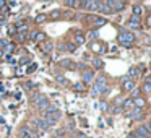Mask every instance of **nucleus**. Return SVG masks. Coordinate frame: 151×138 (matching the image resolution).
Wrapping results in <instances>:
<instances>
[{"instance_id": "nucleus-25", "label": "nucleus", "mask_w": 151, "mask_h": 138, "mask_svg": "<svg viewBox=\"0 0 151 138\" xmlns=\"http://www.w3.org/2000/svg\"><path fill=\"white\" fill-rule=\"evenodd\" d=\"M91 5H93V0H83L81 8H85V10H91Z\"/></svg>"}, {"instance_id": "nucleus-35", "label": "nucleus", "mask_w": 151, "mask_h": 138, "mask_svg": "<svg viewBox=\"0 0 151 138\" xmlns=\"http://www.w3.org/2000/svg\"><path fill=\"white\" fill-rule=\"evenodd\" d=\"M36 67H37V65H36V63H33V65H31V67H29V68H28V73H31V72H34V70H36Z\"/></svg>"}, {"instance_id": "nucleus-45", "label": "nucleus", "mask_w": 151, "mask_h": 138, "mask_svg": "<svg viewBox=\"0 0 151 138\" xmlns=\"http://www.w3.org/2000/svg\"><path fill=\"white\" fill-rule=\"evenodd\" d=\"M0 21H5V17H4V13H0Z\"/></svg>"}, {"instance_id": "nucleus-19", "label": "nucleus", "mask_w": 151, "mask_h": 138, "mask_svg": "<svg viewBox=\"0 0 151 138\" xmlns=\"http://www.w3.org/2000/svg\"><path fill=\"white\" fill-rule=\"evenodd\" d=\"M44 21H47V15L46 13H41V15H37V17L34 18V23L36 24H41V23H44Z\"/></svg>"}, {"instance_id": "nucleus-50", "label": "nucleus", "mask_w": 151, "mask_h": 138, "mask_svg": "<svg viewBox=\"0 0 151 138\" xmlns=\"http://www.w3.org/2000/svg\"><path fill=\"white\" fill-rule=\"evenodd\" d=\"M120 2H122V4H124V2H127V0H120Z\"/></svg>"}, {"instance_id": "nucleus-1", "label": "nucleus", "mask_w": 151, "mask_h": 138, "mask_svg": "<svg viewBox=\"0 0 151 138\" xmlns=\"http://www.w3.org/2000/svg\"><path fill=\"white\" fill-rule=\"evenodd\" d=\"M60 117H62V112H60L55 106H52V104L44 111V119H46V122L49 124V127H50V125H55V122L60 120Z\"/></svg>"}, {"instance_id": "nucleus-31", "label": "nucleus", "mask_w": 151, "mask_h": 138, "mask_svg": "<svg viewBox=\"0 0 151 138\" xmlns=\"http://www.w3.org/2000/svg\"><path fill=\"white\" fill-rule=\"evenodd\" d=\"M65 49L70 50V52H73V50L76 49V46H75V44H72V42H67V44H65Z\"/></svg>"}, {"instance_id": "nucleus-6", "label": "nucleus", "mask_w": 151, "mask_h": 138, "mask_svg": "<svg viewBox=\"0 0 151 138\" xmlns=\"http://www.w3.org/2000/svg\"><path fill=\"white\" fill-rule=\"evenodd\" d=\"M81 81L85 83V85H89V83L94 81V72L93 70H85L81 75Z\"/></svg>"}, {"instance_id": "nucleus-34", "label": "nucleus", "mask_w": 151, "mask_h": 138, "mask_svg": "<svg viewBox=\"0 0 151 138\" xmlns=\"http://www.w3.org/2000/svg\"><path fill=\"white\" fill-rule=\"evenodd\" d=\"M62 17L70 20V18H73V13H72V12H62Z\"/></svg>"}, {"instance_id": "nucleus-38", "label": "nucleus", "mask_w": 151, "mask_h": 138, "mask_svg": "<svg viewBox=\"0 0 151 138\" xmlns=\"http://www.w3.org/2000/svg\"><path fill=\"white\" fill-rule=\"evenodd\" d=\"M63 133H65V130H57V133H55V135H57L59 138H62V137H63Z\"/></svg>"}, {"instance_id": "nucleus-39", "label": "nucleus", "mask_w": 151, "mask_h": 138, "mask_svg": "<svg viewBox=\"0 0 151 138\" xmlns=\"http://www.w3.org/2000/svg\"><path fill=\"white\" fill-rule=\"evenodd\" d=\"M145 83H146V85H151V75H148L146 78H145Z\"/></svg>"}, {"instance_id": "nucleus-2", "label": "nucleus", "mask_w": 151, "mask_h": 138, "mask_svg": "<svg viewBox=\"0 0 151 138\" xmlns=\"http://www.w3.org/2000/svg\"><path fill=\"white\" fill-rule=\"evenodd\" d=\"M104 2H106V5H107L112 12H122L125 8V5L122 4L120 0H104Z\"/></svg>"}, {"instance_id": "nucleus-3", "label": "nucleus", "mask_w": 151, "mask_h": 138, "mask_svg": "<svg viewBox=\"0 0 151 138\" xmlns=\"http://www.w3.org/2000/svg\"><path fill=\"white\" fill-rule=\"evenodd\" d=\"M119 42H130L133 44L135 42V34L130 33V31H122L119 34Z\"/></svg>"}, {"instance_id": "nucleus-14", "label": "nucleus", "mask_w": 151, "mask_h": 138, "mask_svg": "<svg viewBox=\"0 0 151 138\" xmlns=\"http://www.w3.org/2000/svg\"><path fill=\"white\" fill-rule=\"evenodd\" d=\"M122 86H124V89H125V91H132V89L135 88V81L130 78V80H127V81H124V83H122Z\"/></svg>"}, {"instance_id": "nucleus-20", "label": "nucleus", "mask_w": 151, "mask_h": 138, "mask_svg": "<svg viewBox=\"0 0 151 138\" xmlns=\"http://www.w3.org/2000/svg\"><path fill=\"white\" fill-rule=\"evenodd\" d=\"M73 89H75V91H85V89H86V85H85V83H83V81H78V83H75V85H73Z\"/></svg>"}, {"instance_id": "nucleus-12", "label": "nucleus", "mask_w": 151, "mask_h": 138, "mask_svg": "<svg viewBox=\"0 0 151 138\" xmlns=\"http://www.w3.org/2000/svg\"><path fill=\"white\" fill-rule=\"evenodd\" d=\"M106 23H107V20H106L104 17H96L94 20H93V24H94V29H96V28H99V26H104Z\"/></svg>"}, {"instance_id": "nucleus-32", "label": "nucleus", "mask_w": 151, "mask_h": 138, "mask_svg": "<svg viewBox=\"0 0 151 138\" xmlns=\"http://www.w3.org/2000/svg\"><path fill=\"white\" fill-rule=\"evenodd\" d=\"M42 98H44V94H34L31 101H33V104H36V102H37V101H41Z\"/></svg>"}, {"instance_id": "nucleus-5", "label": "nucleus", "mask_w": 151, "mask_h": 138, "mask_svg": "<svg viewBox=\"0 0 151 138\" xmlns=\"http://www.w3.org/2000/svg\"><path fill=\"white\" fill-rule=\"evenodd\" d=\"M127 26L130 28V29H141L140 17H137V15H132V17H130V20L127 21Z\"/></svg>"}, {"instance_id": "nucleus-4", "label": "nucleus", "mask_w": 151, "mask_h": 138, "mask_svg": "<svg viewBox=\"0 0 151 138\" xmlns=\"http://www.w3.org/2000/svg\"><path fill=\"white\" fill-rule=\"evenodd\" d=\"M135 133L141 135V137H145V138H151V130H150V127H148V124L138 125L137 130H135Z\"/></svg>"}, {"instance_id": "nucleus-41", "label": "nucleus", "mask_w": 151, "mask_h": 138, "mask_svg": "<svg viewBox=\"0 0 151 138\" xmlns=\"http://www.w3.org/2000/svg\"><path fill=\"white\" fill-rule=\"evenodd\" d=\"M127 80H130V76H128V75H124V76H122V80H120V83L127 81Z\"/></svg>"}, {"instance_id": "nucleus-15", "label": "nucleus", "mask_w": 151, "mask_h": 138, "mask_svg": "<svg viewBox=\"0 0 151 138\" xmlns=\"http://www.w3.org/2000/svg\"><path fill=\"white\" fill-rule=\"evenodd\" d=\"M34 42H37V44H41V42H44L46 41V34L44 33H39V31H36V34H34Z\"/></svg>"}, {"instance_id": "nucleus-8", "label": "nucleus", "mask_w": 151, "mask_h": 138, "mask_svg": "<svg viewBox=\"0 0 151 138\" xmlns=\"http://www.w3.org/2000/svg\"><path fill=\"white\" fill-rule=\"evenodd\" d=\"M49 106H50V101L46 98V96H44V98L41 99V101H37V102H36V109H37L39 112H44L47 107H49Z\"/></svg>"}, {"instance_id": "nucleus-36", "label": "nucleus", "mask_w": 151, "mask_h": 138, "mask_svg": "<svg viewBox=\"0 0 151 138\" xmlns=\"http://www.w3.org/2000/svg\"><path fill=\"white\" fill-rule=\"evenodd\" d=\"M101 111H102V112L107 111V104H106V102H101Z\"/></svg>"}, {"instance_id": "nucleus-13", "label": "nucleus", "mask_w": 151, "mask_h": 138, "mask_svg": "<svg viewBox=\"0 0 151 138\" xmlns=\"http://www.w3.org/2000/svg\"><path fill=\"white\" fill-rule=\"evenodd\" d=\"M41 49H42L44 52H50V50L54 49V44L50 42V41H44V42H41Z\"/></svg>"}, {"instance_id": "nucleus-29", "label": "nucleus", "mask_w": 151, "mask_h": 138, "mask_svg": "<svg viewBox=\"0 0 151 138\" xmlns=\"http://www.w3.org/2000/svg\"><path fill=\"white\" fill-rule=\"evenodd\" d=\"M55 81H59L60 85H67V80H65V76H62V75H57V76H55Z\"/></svg>"}, {"instance_id": "nucleus-37", "label": "nucleus", "mask_w": 151, "mask_h": 138, "mask_svg": "<svg viewBox=\"0 0 151 138\" xmlns=\"http://www.w3.org/2000/svg\"><path fill=\"white\" fill-rule=\"evenodd\" d=\"M120 46H124V47H127V49H130L133 44H130V42H120Z\"/></svg>"}, {"instance_id": "nucleus-7", "label": "nucleus", "mask_w": 151, "mask_h": 138, "mask_svg": "<svg viewBox=\"0 0 151 138\" xmlns=\"http://www.w3.org/2000/svg\"><path fill=\"white\" fill-rule=\"evenodd\" d=\"M128 117L133 119V120H141V119H143V109H140V107H132Z\"/></svg>"}, {"instance_id": "nucleus-43", "label": "nucleus", "mask_w": 151, "mask_h": 138, "mask_svg": "<svg viewBox=\"0 0 151 138\" xmlns=\"http://www.w3.org/2000/svg\"><path fill=\"white\" fill-rule=\"evenodd\" d=\"M72 2H73V0H65V5H67V7H70V5H72Z\"/></svg>"}, {"instance_id": "nucleus-26", "label": "nucleus", "mask_w": 151, "mask_h": 138, "mask_svg": "<svg viewBox=\"0 0 151 138\" xmlns=\"http://www.w3.org/2000/svg\"><path fill=\"white\" fill-rule=\"evenodd\" d=\"M96 85H107V78H106L104 75L98 76V78H96Z\"/></svg>"}, {"instance_id": "nucleus-48", "label": "nucleus", "mask_w": 151, "mask_h": 138, "mask_svg": "<svg viewBox=\"0 0 151 138\" xmlns=\"http://www.w3.org/2000/svg\"><path fill=\"white\" fill-rule=\"evenodd\" d=\"M148 127H150V130H151V119H150V122H148Z\"/></svg>"}, {"instance_id": "nucleus-24", "label": "nucleus", "mask_w": 151, "mask_h": 138, "mask_svg": "<svg viewBox=\"0 0 151 138\" xmlns=\"http://www.w3.org/2000/svg\"><path fill=\"white\" fill-rule=\"evenodd\" d=\"M132 12H133V15H137V17H140V15L143 13V8H141L140 5H133V7H132Z\"/></svg>"}, {"instance_id": "nucleus-46", "label": "nucleus", "mask_w": 151, "mask_h": 138, "mask_svg": "<svg viewBox=\"0 0 151 138\" xmlns=\"http://www.w3.org/2000/svg\"><path fill=\"white\" fill-rule=\"evenodd\" d=\"M2 57H4V50L0 49V59H2Z\"/></svg>"}, {"instance_id": "nucleus-49", "label": "nucleus", "mask_w": 151, "mask_h": 138, "mask_svg": "<svg viewBox=\"0 0 151 138\" xmlns=\"http://www.w3.org/2000/svg\"><path fill=\"white\" fill-rule=\"evenodd\" d=\"M21 138H33V137H21Z\"/></svg>"}, {"instance_id": "nucleus-16", "label": "nucleus", "mask_w": 151, "mask_h": 138, "mask_svg": "<svg viewBox=\"0 0 151 138\" xmlns=\"http://www.w3.org/2000/svg\"><path fill=\"white\" fill-rule=\"evenodd\" d=\"M93 67H94L96 70H101L102 67H104V62H102L99 57H94V59H93Z\"/></svg>"}, {"instance_id": "nucleus-27", "label": "nucleus", "mask_w": 151, "mask_h": 138, "mask_svg": "<svg viewBox=\"0 0 151 138\" xmlns=\"http://www.w3.org/2000/svg\"><path fill=\"white\" fill-rule=\"evenodd\" d=\"M141 93H146V94H150L151 93V85H146V83H143V86H141Z\"/></svg>"}, {"instance_id": "nucleus-11", "label": "nucleus", "mask_w": 151, "mask_h": 138, "mask_svg": "<svg viewBox=\"0 0 151 138\" xmlns=\"http://www.w3.org/2000/svg\"><path fill=\"white\" fill-rule=\"evenodd\" d=\"M145 106H146V99H143L141 96H138V98H133V107L143 109Z\"/></svg>"}, {"instance_id": "nucleus-44", "label": "nucleus", "mask_w": 151, "mask_h": 138, "mask_svg": "<svg viewBox=\"0 0 151 138\" xmlns=\"http://www.w3.org/2000/svg\"><path fill=\"white\" fill-rule=\"evenodd\" d=\"M146 24H148V26H151V17H148V20H146Z\"/></svg>"}, {"instance_id": "nucleus-40", "label": "nucleus", "mask_w": 151, "mask_h": 138, "mask_svg": "<svg viewBox=\"0 0 151 138\" xmlns=\"http://www.w3.org/2000/svg\"><path fill=\"white\" fill-rule=\"evenodd\" d=\"M5 5H7V2H5V0H0V8H2V10L5 8Z\"/></svg>"}, {"instance_id": "nucleus-33", "label": "nucleus", "mask_w": 151, "mask_h": 138, "mask_svg": "<svg viewBox=\"0 0 151 138\" xmlns=\"http://www.w3.org/2000/svg\"><path fill=\"white\" fill-rule=\"evenodd\" d=\"M17 39L20 41V42H23V41L26 39V34L24 33H17Z\"/></svg>"}, {"instance_id": "nucleus-28", "label": "nucleus", "mask_w": 151, "mask_h": 138, "mask_svg": "<svg viewBox=\"0 0 151 138\" xmlns=\"http://www.w3.org/2000/svg\"><path fill=\"white\" fill-rule=\"evenodd\" d=\"M130 93H132V99H133V98H138V96L141 94V89L140 88H133Z\"/></svg>"}, {"instance_id": "nucleus-21", "label": "nucleus", "mask_w": 151, "mask_h": 138, "mask_svg": "<svg viewBox=\"0 0 151 138\" xmlns=\"http://www.w3.org/2000/svg\"><path fill=\"white\" fill-rule=\"evenodd\" d=\"M81 4H83V0H73L70 8H72V10H80V8H81Z\"/></svg>"}, {"instance_id": "nucleus-17", "label": "nucleus", "mask_w": 151, "mask_h": 138, "mask_svg": "<svg viewBox=\"0 0 151 138\" xmlns=\"http://www.w3.org/2000/svg\"><path fill=\"white\" fill-rule=\"evenodd\" d=\"M133 107V99L132 98H128V99H124V102H122V109H132Z\"/></svg>"}, {"instance_id": "nucleus-30", "label": "nucleus", "mask_w": 151, "mask_h": 138, "mask_svg": "<svg viewBox=\"0 0 151 138\" xmlns=\"http://www.w3.org/2000/svg\"><path fill=\"white\" fill-rule=\"evenodd\" d=\"M99 94H101V93H99V89H98V86H93V89H91V96H93V98H96V96H99Z\"/></svg>"}, {"instance_id": "nucleus-9", "label": "nucleus", "mask_w": 151, "mask_h": 138, "mask_svg": "<svg viewBox=\"0 0 151 138\" xmlns=\"http://www.w3.org/2000/svg\"><path fill=\"white\" fill-rule=\"evenodd\" d=\"M34 125H36L39 130H47L49 128V124L46 122V119L44 117H37V119H34Z\"/></svg>"}, {"instance_id": "nucleus-42", "label": "nucleus", "mask_w": 151, "mask_h": 138, "mask_svg": "<svg viewBox=\"0 0 151 138\" xmlns=\"http://www.w3.org/2000/svg\"><path fill=\"white\" fill-rule=\"evenodd\" d=\"M89 36H91V37H96V36H98V31H91V34H89Z\"/></svg>"}, {"instance_id": "nucleus-10", "label": "nucleus", "mask_w": 151, "mask_h": 138, "mask_svg": "<svg viewBox=\"0 0 151 138\" xmlns=\"http://www.w3.org/2000/svg\"><path fill=\"white\" fill-rule=\"evenodd\" d=\"M86 42V37L83 36L81 29H76L75 31V46H83Z\"/></svg>"}, {"instance_id": "nucleus-23", "label": "nucleus", "mask_w": 151, "mask_h": 138, "mask_svg": "<svg viewBox=\"0 0 151 138\" xmlns=\"http://www.w3.org/2000/svg\"><path fill=\"white\" fill-rule=\"evenodd\" d=\"M60 17H62V10H54L50 15H47V18H52V20H57Z\"/></svg>"}, {"instance_id": "nucleus-22", "label": "nucleus", "mask_w": 151, "mask_h": 138, "mask_svg": "<svg viewBox=\"0 0 151 138\" xmlns=\"http://www.w3.org/2000/svg\"><path fill=\"white\" fill-rule=\"evenodd\" d=\"M128 76H132V80H133V78H138V76H140V73H138L137 67H132V68L128 70Z\"/></svg>"}, {"instance_id": "nucleus-18", "label": "nucleus", "mask_w": 151, "mask_h": 138, "mask_svg": "<svg viewBox=\"0 0 151 138\" xmlns=\"http://www.w3.org/2000/svg\"><path fill=\"white\" fill-rule=\"evenodd\" d=\"M72 60L70 59H63V60H60L59 62V67H63V68H72Z\"/></svg>"}, {"instance_id": "nucleus-47", "label": "nucleus", "mask_w": 151, "mask_h": 138, "mask_svg": "<svg viewBox=\"0 0 151 138\" xmlns=\"http://www.w3.org/2000/svg\"><path fill=\"white\" fill-rule=\"evenodd\" d=\"M80 138H88V137H86L85 133H81V135H80Z\"/></svg>"}]
</instances>
